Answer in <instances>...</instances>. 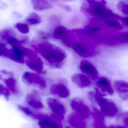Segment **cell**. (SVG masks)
Instances as JSON below:
<instances>
[{
  "label": "cell",
  "mask_w": 128,
  "mask_h": 128,
  "mask_svg": "<svg viewBox=\"0 0 128 128\" xmlns=\"http://www.w3.org/2000/svg\"><path fill=\"white\" fill-rule=\"evenodd\" d=\"M37 50L43 57L51 64H59L65 58V54L63 51L50 44H40L38 46Z\"/></svg>",
  "instance_id": "6da1fadb"
},
{
  "label": "cell",
  "mask_w": 128,
  "mask_h": 128,
  "mask_svg": "<svg viewBox=\"0 0 128 128\" xmlns=\"http://www.w3.org/2000/svg\"><path fill=\"white\" fill-rule=\"evenodd\" d=\"M87 3L90 4L89 6L88 12H90L100 18H119V16L114 14L110 10L107 9L105 4L93 0H86Z\"/></svg>",
  "instance_id": "7a4b0ae2"
},
{
  "label": "cell",
  "mask_w": 128,
  "mask_h": 128,
  "mask_svg": "<svg viewBox=\"0 0 128 128\" xmlns=\"http://www.w3.org/2000/svg\"><path fill=\"white\" fill-rule=\"evenodd\" d=\"M98 104L100 106L103 113L106 116H113L116 114L117 110L115 105L106 99L98 97L97 98Z\"/></svg>",
  "instance_id": "3957f363"
},
{
  "label": "cell",
  "mask_w": 128,
  "mask_h": 128,
  "mask_svg": "<svg viewBox=\"0 0 128 128\" xmlns=\"http://www.w3.org/2000/svg\"><path fill=\"white\" fill-rule=\"evenodd\" d=\"M80 68L83 73L86 74L92 80L97 79L98 76V72L95 66L89 62L83 60L81 62Z\"/></svg>",
  "instance_id": "277c9868"
},
{
  "label": "cell",
  "mask_w": 128,
  "mask_h": 128,
  "mask_svg": "<svg viewBox=\"0 0 128 128\" xmlns=\"http://www.w3.org/2000/svg\"><path fill=\"white\" fill-rule=\"evenodd\" d=\"M29 55V58L26 63L29 68L38 73H43V63L40 59L31 52Z\"/></svg>",
  "instance_id": "5b68a950"
},
{
  "label": "cell",
  "mask_w": 128,
  "mask_h": 128,
  "mask_svg": "<svg viewBox=\"0 0 128 128\" xmlns=\"http://www.w3.org/2000/svg\"><path fill=\"white\" fill-rule=\"evenodd\" d=\"M23 80L26 83L28 84H35L40 85L42 87H46V86L43 78L37 74H31L29 72H25L23 76Z\"/></svg>",
  "instance_id": "8992f818"
},
{
  "label": "cell",
  "mask_w": 128,
  "mask_h": 128,
  "mask_svg": "<svg viewBox=\"0 0 128 128\" xmlns=\"http://www.w3.org/2000/svg\"><path fill=\"white\" fill-rule=\"evenodd\" d=\"M70 34L69 32L65 28L61 26L57 27L53 32V36L55 38L63 40L67 45L69 44Z\"/></svg>",
  "instance_id": "52a82bcc"
},
{
  "label": "cell",
  "mask_w": 128,
  "mask_h": 128,
  "mask_svg": "<svg viewBox=\"0 0 128 128\" xmlns=\"http://www.w3.org/2000/svg\"><path fill=\"white\" fill-rule=\"evenodd\" d=\"M47 102L49 107L54 113L61 116L64 114V108L57 100L52 98H49Z\"/></svg>",
  "instance_id": "ba28073f"
},
{
  "label": "cell",
  "mask_w": 128,
  "mask_h": 128,
  "mask_svg": "<svg viewBox=\"0 0 128 128\" xmlns=\"http://www.w3.org/2000/svg\"><path fill=\"white\" fill-rule=\"evenodd\" d=\"M34 9L36 11H41L52 7V4L47 0H31Z\"/></svg>",
  "instance_id": "9c48e42d"
},
{
  "label": "cell",
  "mask_w": 128,
  "mask_h": 128,
  "mask_svg": "<svg viewBox=\"0 0 128 128\" xmlns=\"http://www.w3.org/2000/svg\"><path fill=\"white\" fill-rule=\"evenodd\" d=\"M72 80L75 84L81 88L89 86L90 82L88 78L82 74H75L72 77Z\"/></svg>",
  "instance_id": "30bf717a"
},
{
  "label": "cell",
  "mask_w": 128,
  "mask_h": 128,
  "mask_svg": "<svg viewBox=\"0 0 128 128\" xmlns=\"http://www.w3.org/2000/svg\"><path fill=\"white\" fill-rule=\"evenodd\" d=\"M51 92L53 94H57L61 98H67L70 94L69 90L66 86L62 85H54L51 88Z\"/></svg>",
  "instance_id": "8fae6325"
},
{
  "label": "cell",
  "mask_w": 128,
  "mask_h": 128,
  "mask_svg": "<svg viewBox=\"0 0 128 128\" xmlns=\"http://www.w3.org/2000/svg\"><path fill=\"white\" fill-rule=\"evenodd\" d=\"M36 93H34L28 94L26 97L27 102L30 106L36 109H40L43 108V104L38 98Z\"/></svg>",
  "instance_id": "7c38bea8"
},
{
  "label": "cell",
  "mask_w": 128,
  "mask_h": 128,
  "mask_svg": "<svg viewBox=\"0 0 128 128\" xmlns=\"http://www.w3.org/2000/svg\"><path fill=\"white\" fill-rule=\"evenodd\" d=\"M97 85L103 92H106L109 94L113 92L112 88L109 80L104 78H101L97 82Z\"/></svg>",
  "instance_id": "4fadbf2b"
},
{
  "label": "cell",
  "mask_w": 128,
  "mask_h": 128,
  "mask_svg": "<svg viewBox=\"0 0 128 128\" xmlns=\"http://www.w3.org/2000/svg\"><path fill=\"white\" fill-rule=\"evenodd\" d=\"M73 50L78 54L82 56H86L89 53L88 46L85 44L77 43L73 46Z\"/></svg>",
  "instance_id": "5bb4252c"
},
{
  "label": "cell",
  "mask_w": 128,
  "mask_h": 128,
  "mask_svg": "<svg viewBox=\"0 0 128 128\" xmlns=\"http://www.w3.org/2000/svg\"><path fill=\"white\" fill-rule=\"evenodd\" d=\"M26 21L29 24L35 25L40 24L41 20L40 16L36 13L32 12L27 16Z\"/></svg>",
  "instance_id": "9a60e30c"
},
{
  "label": "cell",
  "mask_w": 128,
  "mask_h": 128,
  "mask_svg": "<svg viewBox=\"0 0 128 128\" xmlns=\"http://www.w3.org/2000/svg\"><path fill=\"white\" fill-rule=\"evenodd\" d=\"M115 88L118 91V92H121L122 95L125 94H127L128 92V83L126 82L122 81H118L115 82Z\"/></svg>",
  "instance_id": "2e32d148"
},
{
  "label": "cell",
  "mask_w": 128,
  "mask_h": 128,
  "mask_svg": "<svg viewBox=\"0 0 128 128\" xmlns=\"http://www.w3.org/2000/svg\"><path fill=\"white\" fill-rule=\"evenodd\" d=\"M5 82L11 92L14 93H17L18 92V88L16 82L14 79L12 77L10 78L5 80Z\"/></svg>",
  "instance_id": "e0dca14e"
},
{
  "label": "cell",
  "mask_w": 128,
  "mask_h": 128,
  "mask_svg": "<svg viewBox=\"0 0 128 128\" xmlns=\"http://www.w3.org/2000/svg\"><path fill=\"white\" fill-rule=\"evenodd\" d=\"M17 29L22 34H27L29 32V28L27 24L22 22H17L15 25Z\"/></svg>",
  "instance_id": "ac0fdd59"
},
{
  "label": "cell",
  "mask_w": 128,
  "mask_h": 128,
  "mask_svg": "<svg viewBox=\"0 0 128 128\" xmlns=\"http://www.w3.org/2000/svg\"><path fill=\"white\" fill-rule=\"evenodd\" d=\"M40 122L41 126L43 128H58V126L57 124L47 120H42Z\"/></svg>",
  "instance_id": "d6986e66"
},
{
  "label": "cell",
  "mask_w": 128,
  "mask_h": 128,
  "mask_svg": "<svg viewBox=\"0 0 128 128\" xmlns=\"http://www.w3.org/2000/svg\"><path fill=\"white\" fill-rule=\"evenodd\" d=\"M106 23L110 27L114 28L121 29L122 28V26L118 21L113 19H110L107 20Z\"/></svg>",
  "instance_id": "ffe728a7"
},
{
  "label": "cell",
  "mask_w": 128,
  "mask_h": 128,
  "mask_svg": "<svg viewBox=\"0 0 128 128\" xmlns=\"http://www.w3.org/2000/svg\"><path fill=\"white\" fill-rule=\"evenodd\" d=\"M118 9L123 14L128 16V4L125 2H119L117 5Z\"/></svg>",
  "instance_id": "44dd1931"
},
{
  "label": "cell",
  "mask_w": 128,
  "mask_h": 128,
  "mask_svg": "<svg viewBox=\"0 0 128 128\" xmlns=\"http://www.w3.org/2000/svg\"><path fill=\"white\" fill-rule=\"evenodd\" d=\"M1 94L4 95V96H5L6 98H8L10 96V93L4 86H2V85L1 86Z\"/></svg>",
  "instance_id": "7402d4cb"
},
{
  "label": "cell",
  "mask_w": 128,
  "mask_h": 128,
  "mask_svg": "<svg viewBox=\"0 0 128 128\" xmlns=\"http://www.w3.org/2000/svg\"><path fill=\"white\" fill-rule=\"evenodd\" d=\"M59 6L62 9H64L68 12H71V8L68 5L63 4H59Z\"/></svg>",
  "instance_id": "603a6c76"
},
{
  "label": "cell",
  "mask_w": 128,
  "mask_h": 128,
  "mask_svg": "<svg viewBox=\"0 0 128 128\" xmlns=\"http://www.w3.org/2000/svg\"><path fill=\"white\" fill-rule=\"evenodd\" d=\"M122 22L126 25L128 26V17L124 18L122 19Z\"/></svg>",
  "instance_id": "cb8c5ba5"
},
{
  "label": "cell",
  "mask_w": 128,
  "mask_h": 128,
  "mask_svg": "<svg viewBox=\"0 0 128 128\" xmlns=\"http://www.w3.org/2000/svg\"><path fill=\"white\" fill-rule=\"evenodd\" d=\"M93 0L96 1L98 2H101V3H103V4H106V2L104 0Z\"/></svg>",
  "instance_id": "d4e9b609"
},
{
  "label": "cell",
  "mask_w": 128,
  "mask_h": 128,
  "mask_svg": "<svg viewBox=\"0 0 128 128\" xmlns=\"http://www.w3.org/2000/svg\"><path fill=\"white\" fill-rule=\"evenodd\" d=\"M65 2H70L74 1L76 0H61Z\"/></svg>",
  "instance_id": "484cf974"
},
{
  "label": "cell",
  "mask_w": 128,
  "mask_h": 128,
  "mask_svg": "<svg viewBox=\"0 0 128 128\" xmlns=\"http://www.w3.org/2000/svg\"><path fill=\"white\" fill-rule=\"evenodd\" d=\"M125 38H127V39H128V34H126V35H125V36H124Z\"/></svg>",
  "instance_id": "4316f807"
}]
</instances>
